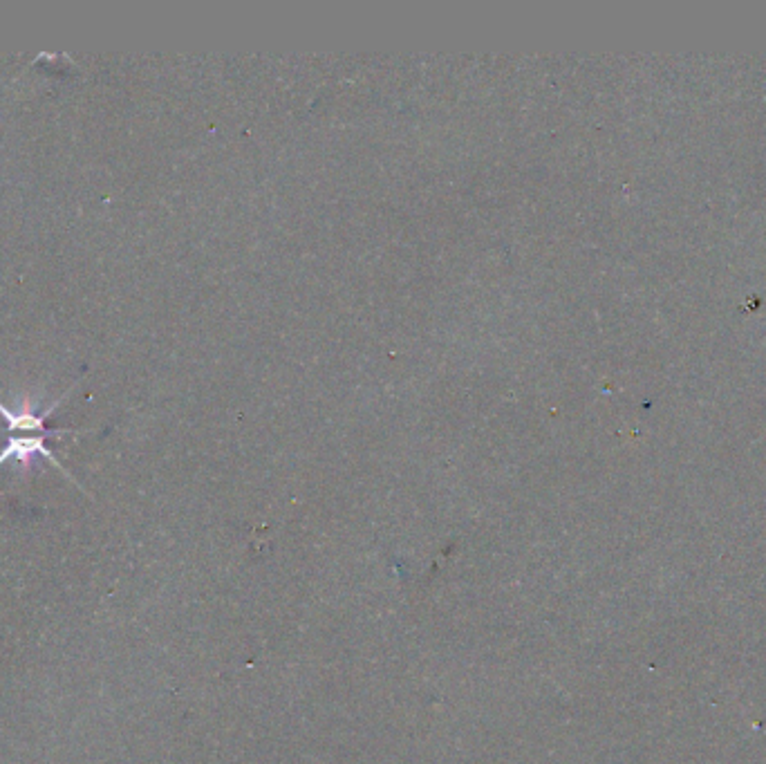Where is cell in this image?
<instances>
[{
  "label": "cell",
  "mask_w": 766,
  "mask_h": 764,
  "mask_svg": "<svg viewBox=\"0 0 766 764\" xmlns=\"http://www.w3.org/2000/svg\"><path fill=\"white\" fill-rule=\"evenodd\" d=\"M68 433H72V431H48L43 435H9L7 444L3 446V449H0V467H3V464L9 460H16V462H21L23 467H27V464L32 462L34 455H43V458H48L56 469L63 471L70 478V473L61 467V462L56 460L54 453L48 449V446H45V440H48V437L68 435Z\"/></svg>",
  "instance_id": "cell-1"
}]
</instances>
